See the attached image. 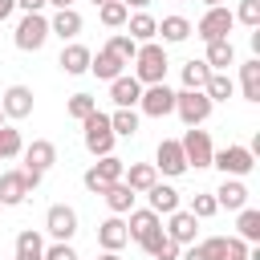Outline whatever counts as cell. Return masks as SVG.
I'll return each mask as SVG.
<instances>
[{
  "mask_svg": "<svg viewBox=\"0 0 260 260\" xmlns=\"http://www.w3.org/2000/svg\"><path fill=\"white\" fill-rule=\"evenodd\" d=\"M167 49L158 45V41H146V45H138V53H134V81L138 85H158V81H167Z\"/></svg>",
  "mask_w": 260,
  "mask_h": 260,
  "instance_id": "cell-1",
  "label": "cell"
},
{
  "mask_svg": "<svg viewBox=\"0 0 260 260\" xmlns=\"http://www.w3.org/2000/svg\"><path fill=\"white\" fill-rule=\"evenodd\" d=\"M81 142H85V150L93 154V158H106V154H114V130H110V114H102V110H93L85 122H81Z\"/></svg>",
  "mask_w": 260,
  "mask_h": 260,
  "instance_id": "cell-2",
  "label": "cell"
},
{
  "mask_svg": "<svg viewBox=\"0 0 260 260\" xmlns=\"http://www.w3.org/2000/svg\"><path fill=\"white\" fill-rule=\"evenodd\" d=\"M12 41H16L20 53H41L45 41H49V16H45V12H24V16L16 20Z\"/></svg>",
  "mask_w": 260,
  "mask_h": 260,
  "instance_id": "cell-3",
  "label": "cell"
},
{
  "mask_svg": "<svg viewBox=\"0 0 260 260\" xmlns=\"http://www.w3.org/2000/svg\"><path fill=\"white\" fill-rule=\"evenodd\" d=\"M236 28V16H232V8H207L203 16H199V24H191V32L203 41V45H211V41H228V32Z\"/></svg>",
  "mask_w": 260,
  "mask_h": 260,
  "instance_id": "cell-4",
  "label": "cell"
},
{
  "mask_svg": "<svg viewBox=\"0 0 260 260\" xmlns=\"http://www.w3.org/2000/svg\"><path fill=\"white\" fill-rule=\"evenodd\" d=\"M211 98L203 93V89H179L175 93V114L183 118V126H203L207 118H211Z\"/></svg>",
  "mask_w": 260,
  "mask_h": 260,
  "instance_id": "cell-5",
  "label": "cell"
},
{
  "mask_svg": "<svg viewBox=\"0 0 260 260\" xmlns=\"http://www.w3.org/2000/svg\"><path fill=\"white\" fill-rule=\"evenodd\" d=\"M211 167H219L223 171V179H244V175H252V167H256V154L248 150V146H223V150H215L211 154Z\"/></svg>",
  "mask_w": 260,
  "mask_h": 260,
  "instance_id": "cell-6",
  "label": "cell"
},
{
  "mask_svg": "<svg viewBox=\"0 0 260 260\" xmlns=\"http://www.w3.org/2000/svg\"><path fill=\"white\" fill-rule=\"evenodd\" d=\"M179 146H183V158H187V167H195V171L211 167V154H215V146H211V134H207V130H199V126H187V134L179 138Z\"/></svg>",
  "mask_w": 260,
  "mask_h": 260,
  "instance_id": "cell-7",
  "label": "cell"
},
{
  "mask_svg": "<svg viewBox=\"0 0 260 260\" xmlns=\"http://www.w3.org/2000/svg\"><path fill=\"white\" fill-rule=\"evenodd\" d=\"M122 171H126V162L118 158V154H106V158H98L85 175H81V183H85V191H93V195H102L110 183H118L122 179Z\"/></svg>",
  "mask_w": 260,
  "mask_h": 260,
  "instance_id": "cell-8",
  "label": "cell"
},
{
  "mask_svg": "<svg viewBox=\"0 0 260 260\" xmlns=\"http://www.w3.org/2000/svg\"><path fill=\"white\" fill-rule=\"evenodd\" d=\"M138 110H142L146 118H167V114H175V89H171L167 81H158V85H142Z\"/></svg>",
  "mask_w": 260,
  "mask_h": 260,
  "instance_id": "cell-9",
  "label": "cell"
},
{
  "mask_svg": "<svg viewBox=\"0 0 260 260\" xmlns=\"http://www.w3.org/2000/svg\"><path fill=\"white\" fill-rule=\"evenodd\" d=\"M45 232H49L57 244H69V240L77 236V211H73L69 203H53V207L45 211Z\"/></svg>",
  "mask_w": 260,
  "mask_h": 260,
  "instance_id": "cell-10",
  "label": "cell"
},
{
  "mask_svg": "<svg viewBox=\"0 0 260 260\" xmlns=\"http://www.w3.org/2000/svg\"><path fill=\"white\" fill-rule=\"evenodd\" d=\"M154 171L167 175V179H179V175L187 171V158H183L179 138H162V142L154 146Z\"/></svg>",
  "mask_w": 260,
  "mask_h": 260,
  "instance_id": "cell-11",
  "label": "cell"
},
{
  "mask_svg": "<svg viewBox=\"0 0 260 260\" xmlns=\"http://www.w3.org/2000/svg\"><path fill=\"white\" fill-rule=\"evenodd\" d=\"M20 158H24V167L20 171H32V175H45L53 162H57V146L49 142V138H32L24 150H20Z\"/></svg>",
  "mask_w": 260,
  "mask_h": 260,
  "instance_id": "cell-12",
  "label": "cell"
},
{
  "mask_svg": "<svg viewBox=\"0 0 260 260\" xmlns=\"http://www.w3.org/2000/svg\"><path fill=\"white\" fill-rule=\"evenodd\" d=\"M32 191H37V187L28 183L24 171H4V175H0V203H4V207H20Z\"/></svg>",
  "mask_w": 260,
  "mask_h": 260,
  "instance_id": "cell-13",
  "label": "cell"
},
{
  "mask_svg": "<svg viewBox=\"0 0 260 260\" xmlns=\"http://www.w3.org/2000/svg\"><path fill=\"white\" fill-rule=\"evenodd\" d=\"M0 110H4L8 122L28 118V114H32V89H28V85H8V89L0 93Z\"/></svg>",
  "mask_w": 260,
  "mask_h": 260,
  "instance_id": "cell-14",
  "label": "cell"
},
{
  "mask_svg": "<svg viewBox=\"0 0 260 260\" xmlns=\"http://www.w3.org/2000/svg\"><path fill=\"white\" fill-rule=\"evenodd\" d=\"M154 232H162V215H154L150 207H134L130 219H126V236H130L134 244H146Z\"/></svg>",
  "mask_w": 260,
  "mask_h": 260,
  "instance_id": "cell-15",
  "label": "cell"
},
{
  "mask_svg": "<svg viewBox=\"0 0 260 260\" xmlns=\"http://www.w3.org/2000/svg\"><path fill=\"white\" fill-rule=\"evenodd\" d=\"M179 248H187V244H195V232H199V219L187 211V207H179V211H171L167 215V228H162Z\"/></svg>",
  "mask_w": 260,
  "mask_h": 260,
  "instance_id": "cell-16",
  "label": "cell"
},
{
  "mask_svg": "<svg viewBox=\"0 0 260 260\" xmlns=\"http://www.w3.org/2000/svg\"><path fill=\"white\" fill-rule=\"evenodd\" d=\"M98 244H102V252H122V248L130 244V236H126V219H122V215L102 219V223H98Z\"/></svg>",
  "mask_w": 260,
  "mask_h": 260,
  "instance_id": "cell-17",
  "label": "cell"
},
{
  "mask_svg": "<svg viewBox=\"0 0 260 260\" xmlns=\"http://www.w3.org/2000/svg\"><path fill=\"white\" fill-rule=\"evenodd\" d=\"M85 28V20H81V12L77 8H61V12H53L49 16V37H61V41H77V32Z\"/></svg>",
  "mask_w": 260,
  "mask_h": 260,
  "instance_id": "cell-18",
  "label": "cell"
},
{
  "mask_svg": "<svg viewBox=\"0 0 260 260\" xmlns=\"http://www.w3.org/2000/svg\"><path fill=\"white\" fill-rule=\"evenodd\" d=\"M89 49L81 45V41H69L65 49H61V57H57V65H61V73H69V77H81V73H89Z\"/></svg>",
  "mask_w": 260,
  "mask_h": 260,
  "instance_id": "cell-19",
  "label": "cell"
},
{
  "mask_svg": "<svg viewBox=\"0 0 260 260\" xmlns=\"http://www.w3.org/2000/svg\"><path fill=\"white\" fill-rule=\"evenodd\" d=\"M110 98H114V106H118V110H134V106H138V98H142V85L134 81V73H122V77H114V81H110Z\"/></svg>",
  "mask_w": 260,
  "mask_h": 260,
  "instance_id": "cell-20",
  "label": "cell"
},
{
  "mask_svg": "<svg viewBox=\"0 0 260 260\" xmlns=\"http://www.w3.org/2000/svg\"><path fill=\"white\" fill-rule=\"evenodd\" d=\"M122 183H126L134 195H146V191L158 183V171H154V162H130V167L122 171Z\"/></svg>",
  "mask_w": 260,
  "mask_h": 260,
  "instance_id": "cell-21",
  "label": "cell"
},
{
  "mask_svg": "<svg viewBox=\"0 0 260 260\" xmlns=\"http://www.w3.org/2000/svg\"><path fill=\"white\" fill-rule=\"evenodd\" d=\"M211 195H215V207H228V211L248 207V187H244V179H223Z\"/></svg>",
  "mask_w": 260,
  "mask_h": 260,
  "instance_id": "cell-22",
  "label": "cell"
},
{
  "mask_svg": "<svg viewBox=\"0 0 260 260\" xmlns=\"http://www.w3.org/2000/svg\"><path fill=\"white\" fill-rule=\"evenodd\" d=\"M89 73H93L98 81H114V77L126 73V61H118L110 49H98V53L89 57Z\"/></svg>",
  "mask_w": 260,
  "mask_h": 260,
  "instance_id": "cell-23",
  "label": "cell"
},
{
  "mask_svg": "<svg viewBox=\"0 0 260 260\" xmlns=\"http://www.w3.org/2000/svg\"><path fill=\"white\" fill-rule=\"evenodd\" d=\"M102 199H106L110 215H130V211H134V199H138V195H134V191H130V187H126V183L118 179V183H110V187L102 191Z\"/></svg>",
  "mask_w": 260,
  "mask_h": 260,
  "instance_id": "cell-24",
  "label": "cell"
},
{
  "mask_svg": "<svg viewBox=\"0 0 260 260\" xmlns=\"http://www.w3.org/2000/svg\"><path fill=\"white\" fill-rule=\"evenodd\" d=\"M154 32H158V20H154L150 12H134V16H126V37H130L134 45L154 41Z\"/></svg>",
  "mask_w": 260,
  "mask_h": 260,
  "instance_id": "cell-25",
  "label": "cell"
},
{
  "mask_svg": "<svg viewBox=\"0 0 260 260\" xmlns=\"http://www.w3.org/2000/svg\"><path fill=\"white\" fill-rule=\"evenodd\" d=\"M203 61H207L211 73H228V65H236V45H232V37H228V41H211Z\"/></svg>",
  "mask_w": 260,
  "mask_h": 260,
  "instance_id": "cell-26",
  "label": "cell"
},
{
  "mask_svg": "<svg viewBox=\"0 0 260 260\" xmlns=\"http://www.w3.org/2000/svg\"><path fill=\"white\" fill-rule=\"evenodd\" d=\"M146 199H150V211H154V215H171V211H179V191H175L171 183H154V187L146 191Z\"/></svg>",
  "mask_w": 260,
  "mask_h": 260,
  "instance_id": "cell-27",
  "label": "cell"
},
{
  "mask_svg": "<svg viewBox=\"0 0 260 260\" xmlns=\"http://www.w3.org/2000/svg\"><path fill=\"white\" fill-rule=\"evenodd\" d=\"M154 37H162V45H183V41L191 37V20H187V16H162Z\"/></svg>",
  "mask_w": 260,
  "mask_h": 260,
  "instance_id": "cell-28",
  "label": "cell"
},
{
  "mask_svg": "<svg viewBox=\"0 0 260 260\" xmlns=\"http://www.w3.org/2000/svg\"><path fill=\"white\" fill-rule=\"evenodd\" d=\"M240 93L244 102H260V57H248L240 65Z\"/></svg>",
  "mask_w": 260,
  "mask_h": 260,
  "instance_id": "cell-29",
  "label": "cell"
},
{
  "mask_svg": "<svg viewBox=\"0 0 260 260\" xmlns=\"http://www.w3.org/2000/svg\"><path fill=\"white\" fill-rule=\"evenodd\" d=\"M12 260H45V240H41V232H20L16 236V256Z\"/></svg>",
  "mask_w": 260,
  "mask_h": 260,
  "instance_id": "cell-30",
  "label": "cell"
},
{
  "mask_svg": "<svg viewBox=\"0 0 260 260\" xmlns=\"http://www.w3.org/2000/svg\"><path fill=\"white\" fill-rule=\"evenodd\" d=\"M236 236H240L244 244H256V240H260V211H256V207H240V215H236Z\"/></svg>",
  "mask_w": 260,
  "mask_h": 260,
  "instance_id": "cell-31",
  "label": "cell"
},
{
  "mask_svg": "<svg viewBox=\"0 0 260 260\" xmlns=\"http://www.w3.org/2000/svg\"><path fill=\"white\" fill-rule=\"evenodd\" d=\"M142 252H146V256H154V260H179V244H175L167 232H154V236L142 244Z\"/></svg>",
  "mask_w": 260,
  "mask_h": 260,
  "instance_id": "cell-32",
  "label": "cell"
},
{
  "mask_svg": "<svg viewBox=\"0 0 260 260\" xmlns=\"http://www.w3.org/2000/svg\"><path fill=\"white\" fill-rule=\"evenodd\" d=\"M126 16H130V8H126L122 0H106V4H98V20H102L106 28H126Z\"/></svg>",
  "mask_w": 260,
  "mask_h": 260,
  "instance_id": "cell-33",
  "label": "cell"
},
{
  "mask_svg": "<svg viewBox=\"0 0 260 260\" xmlns=\"http://www.w3.org/2000/svg\"><path fill=\"white\" fill-rule=\"evenodd\" d=\"M110 130H114V138H134L138 134V110H114Z\"/></svg>",
  "mask_w": 260,
  "mask_h": 260,
  "instance_id": "cell-34",
  "label": "cell"
},
{
  "mask_svg": "<svg viewBox=\"0 0 260 260\" xmlns=\"http://www.w3.org/2000/svg\"><path fill=\"white\" fill-rule=\"evenodd\" d=\"M20 150H24V138H20V130L16 126H0V162H8V158H20Z\"/></svg>",
  "mask_w": 260,
  "mask_h": 260,
  "instance_id": "cell-35",
  "label": "cell"
},
{
  "mask_svg": "<svg viewBox=\"0 0 260 260\" xmlns=\"http://www.w3.org/2000/svg\"><path fill=\"white\" fill-rule=\"evenodd\" d=\"M203 93L211 98V106H215V102H228V98L236 93V81H232L228 73H211V77H207V85H203Z\"/></svg>",
  "mask_w": 260,
  "mask_h": 260,
  "instance_id": "cell-36",
  "label": "cell"
},
{
  "mask_svg": "<svg viewBox=\"0 0 260 260\" xmlns=\"http://www.w3.org/2000/svg\"><path fill=\"white\" fill-rule=\"evenodd\" d=\"M207 77H211L207 61H187V65H183V89H203Z\"/></svg>",
  "mask_w": 260,
  "mask_h": 260,
  "instance_id": "cell-37",
  "label": "cell"
},
{
  "mask_svg": "<svg viewBox=\"0 0 260 260\" xmlns=\"http://www.w3.org/2000/svg\"><path fill=\"white\" fill-rule=\"evenodd\" d=\"M93 110H98V98H89V93H73V98L65 102V114H69L73 122H85Z\"/></svg>",
  "mask_w": 260,
  "mask_h": 260,
  "instance_id": "cell-38",
  "label": "cell"
},
{
  "mask_svg": "<svg viewBox=\"0 0 260 260\" xmlns=\"http://www.w3.org/2000/svg\"><path fill=\"white\" fill-rule=\"evenodd\" d=\"M106 49H110V53H114L118 61H126V65H130V61H134V53H138V45H134V41H130L126 32H110Z\"/></svg>",
  "mask_w": 260,
  "mask_h": 260,
  "instance_id": "cell-39",
  "label": "cell"
},
{
  "mask_svg": "<svg viewBox=\"0 0 260 260\" xmlns=\"http://www.w3.org/2000/svg\"><path fill=\"white\" fill-rule=\"evenodd\" d=\"M236 24H248V28H260V0H240V8L232 12Z\"/></svg>",
  "mask_w": 260,
  "mask_h": 260,
  "instance_id": "cell-40",
  "label": "cell"
},
{
  "mask_svg": "<svg viewBox=\"0 0 260 260\" xmlns=\"http://www.w3.org/2000/svg\"><path fill=\"white\" fill-rule=\"evenodd\" d=\"M187 211H191L195 219H211L219 207H215V195H211V191H203V195H195V199H191V207H187Z\"/></svg>",
  "mask_w": 260,
  "mask_h": 260,
  "instance_id": "cell-41",
  "label": "cell"
},
{
  "mask_svg": "<svg viewBox=\"0 0 260 260\" xmlns=\"http://www.w3.org/2000/svg\"><path fill=\"white\" fill-rule=\"evenodd\" d=\"M199 252H203V260H228V236H207L199 244Z\"/></svg>",
  "mask_w": 260,
  "mask_h": 260,
  "instance_id": "cell-42",
  "label": "cell"
},
{
  "mask_svg": "<svg viewBox=\"0 0 260 260\" xmlns=\"http://www.w3.org/2000/svg\"><path fill=\"white\" fill-rule=\"evenodd\" d=\"M45 260H77V252H73V244H45Z\"/></svg>",
  "mask_w": 260,
  "mask_h": 260,
  "instance_id": "cell-43",
  "label": "cell"
},
{
  "mask_svg": "<svg viewBox=\"0 0 260 260\" xmlns=\"http://www.w3.org/2000/svg\"><path fill=\"white\" fill-rule=\"evenodd\" d=\"M228 260H248V244L240 236H228Z\"/></svg>",
  "mask_w": 260,
  "mask_h": 260,
  "instance_id": "cell-44",
  "label": "cell"
},
{
  "mask_svg": "<svg viewBox=\"0 0 260 260\" xmlns=\"http://www.w3.org/2000/svg\"><path fill=\"white\" fill-rule=\"evenodd\" d=\"M16 8H24V12H45V0H16Z\"/></svg>",
  "mask_w": 260,
  "mask_h": 260,
  "instance_id": "cell-45",
  "label": "cell"
},
{
  "mask_svg": "<svg viewBox=\"0 0 260 260\" xmlns=\"http://www.w3.org/2000/svg\"><path fill=\"white\" fill-rule=\"evenodd\" d=\"M179 260H203V252H199V244H187V252H179Z\"/></svg>",
  "mask_w": 260,
  "mask_h": 260,
  "instance_id": "cell-46",
  "label": "cell"
},
{
  "mask_svg": "<svg viewBox=\"0 0 260 260\" xmlns=\"http://www.w3.org/2000/svg\"><path fill=\"white\" fill-rule=\"evenodd\" d=\"M16 12V0H0V20H8Z\"/></svg>",
  "mask_w": 260,
  "mask_h": 260,
  "instance_id": "cell-47",
  "label": "cell"
},
{
  "mask_svg": "<svg viewBox=\"0 0 260 260\" xmlns=\"http://www.w3.org/2000/svg\"><path fill=\"white\" fill-rule=\"evenodd\" d=\"M45 4H53L57 12H61V8H73V0H45Z\"/></svg>",
  "mask_w": 260,
  "mask_h": 260,
  "instance_id": "cell-48",
  "label": "cell"
},
{
  "mask_svg": "<svg viewBox=\"0 0 260 260\" xmlns=\"http://www.w3.org/2000/svg\"><path fill=\"white\" fill-rule=\"evenodd\" d=\"M122 4H126V8H138V12H142V8L150 4V0H122Z\"/></svg>",
  "mask_w": 260,
  "mask_h": 260,
  "instance_id": "cell-49",
  "label": "cell"
},
{
  "mask_svg": "<svg viewBox=\"0 0 260 260\" xmlns=\"http://www.w3.org/2000/svg\"><path fill=\"white\" fill-rule=\"evenodd\" d=\"M102 260H122V256L118 252H102Z\"/></svg>",
  "mask_w": 260,
  "mask_h": 260,
  "instance_id": "cell-50",
  "label": "cell"
},
{
  "mask_svg": "<svg viewBox=\"0 0 260 260\" xmlns=\"http://www.w3.org/2000/svg\"><path fill=\"white\" fill-rule=\"evenodd\" d=\"M203 4H207V8H219V4H223V0H203Z\"/></svg>",
  "mask_w": 260,
  "mask_h": 260,
  "instance_id": "cell-51",
  "label": "cell"
},
{
  "mask_svg": "<svg viewBox=\"0 0 260 260\" xmlns=\"http://www.w3.org/2000/svg\"><path fill=\"white\" fill-rule=\"evenodd\" d=\"M0 126H4V110H0Z\"/></svg>",
  "mask_w": 260,
  "mask_h": 260,
  "instance_id": "cell-52",
  "label": "cell"
},
{
  "mask_svg": "<svg viewBox=\"0 0 260 260\" xmlns=\"http://www.w3.org/2000/svg\"><path fill=\"white\" fill-rule=\"evenodd\" d=\"M98 4H106V0H93V8H98Z\"/></svg>",
  "mask_w": 260,
  "mask_h": 260,
  "instance_id": "cell-53",
  "label": "cell"
},
{
  "mask_svg": "<svg viewBox=\"0 0 260 260\" xmlns=\"http://www.w3.org/2000/svg\"><path fill=\"white\" fill-rule=\"evenodd\" d=\"M0 211H4V203H0Z\"/></svg>",
  "mask_w": 260,
  "mask_h": 260,
  "instance_id": "cell-54",
  "label": "cell"
},
{
  "mask_svg": "<svg viewBox=\"0 0 260 260\" xmlns=\"http://www.w3.org/2000/svg\"><path fill=\"white\" fill-rule=\"evenodd\" d=\"M175 4H183V0H175Z\"/></svg>",
  "mask_w": 260,
  "mask_h": 260,
  "instance_id": "cell-55",
  "label": "cell"
}]
</instances>
